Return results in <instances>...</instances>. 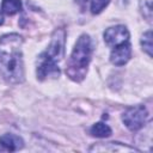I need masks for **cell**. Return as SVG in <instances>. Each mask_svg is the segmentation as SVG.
I'll use <instances>...</instances> for the list:
<instances>
[{
  "instance_id": "6da1fadb",
  "label": "cell",
  "mask_w": 153,
  "mask_h": 153,
  "mask_svg": "<svg viewBox=\"0 0 153 153\" xmlns=\"http://www.w3.org/2000/svg\"><path fill=\"white\" fill-rule=\"evenodd\" d=\"M22 43L23 39L17 33H7L0 38V73L12 84L24 80Z\"/></svg>"
},
{
  "instance_id": "7a4b0ae2",
  "label": "cell",
  "mask_w": 153,
  "mask_h": 153,
  "mask_svg": "<svg viewBox=\"0 0 153 153\" xmlns=\"http://www.w3.org/2000/svg\"><path fill=\"white\" fill-rule=\"evenodd\" d=\"M65 51V30L59 29L54 32L48 49L42 53L37 60V76L39 80L56 78L60 75L59 62Z\"/></svg>"
},
{
  "instance_id": "3957f363",
  "label": "cell",
  "mask_w": 153,
  "mask_h": 153,
  "mask_svg": "<svg viewBox=\"0 0 153 153\" xmlns=\"http://www.w3.org/2000/svg\"><path fill=\"white\" fill-rule=\"evenodd\" d=\"M92 55V42L88 35H81L75 47L71 54L68 66H67V75L74 81H81L87 72L88 63L91 61Z\"/></svg>"
},
{
  "instance_id": "277c9868",
  "label": "cell",
  "mask_w": 153,
  "mask_h": 153,
  "mask_svg": "<svg viewBox=\"0 0 153 153\" xmlns=\"http://www.w3.org/2000/svg\"><path fill=\"white\" fill-rule=\"evenodd\" d=\"M147 115V110L143 105H136L127 109L122 115V120L128 129H130L131 131H136L145 126Z\"/></svg>"
},
{
  "instance_id": "5b68a950",
  "label": "cell",
  "mask_w": 153,
  "mask_h": 153,
  "mask_svg": "<svg viewBox=\"0 0 153 153\" xmlns=\"http://www.w3.org/2000/svg\"><path fill=\"white\" fill-rule=\"evenodd\" d=\"M104 41L105 43L114 48L116 45L123 44L126 42H129V32L124 25H116L111 26L105 30L104 32Z\"/></svg>"
},
{
  "instance_id": "8992f818",
  "label": "cell",
  "mask_w": 153,
  "mask_h": 153,
  "mask_svg": "<svg viewBox=\"0 0 153 153\" xmlns=\"http://www.w3.org/2000/svg\"><path fill=\"white\" fill-rule=\"evenodd\" d=\"M131 55V47L129 42H126L123 44L114 47L111 54H110V61L116 66H123L126 65Z\"/></svg>"
},
{
  "instance_id": "52a82bcc",
  "label": "cell",
  "mask_w": 153,
  "mask_h": 153,
  "mask_svg": "<svg viewBox=\"0 0 153 153\" xmlns=\"http://www.w3.org/2000/svg\"><path fill=\"white\" fill-rule=\"evenodd\" d=\"M24 142L22 140V137H19L18 135L14 134H4L2 136H0V148L4 151H18L23 147Z\"/></svg>"
},
{
  "instance_id": "ba28073f",
  "label": "cell",
  "mask_w": 153,
  "mask_h": 153,
  "mask_svg": "<svg viewBox=\"0 0 153 153\" xmlns=\"http://www.w3.org/2000/svg\"><path fill=\"white\" fill-rule=\"evenodd\" d=\"M22 10V2L20 0H2L1 4V11L5 14L12 16Z\"/></svg>"
},
{
  "instance_id": "9c48e42d",
  "label": "cell",
  "mask_w": 153,
  "mask_h": 153,
  "mask_svg": "<svg viewBox=\"0 0 153 153\" xmlns=\"http://www.w3.org/2000/svg\"><path fill=\"white\" fill-rule=\"evenodd\" d=\"M90 133L92 136H96V137H108L111 134V129L108 124L103 122H98L91 127Z\"/></svg>"
},
{
  "instance_id": "30bf717a",
  "label": "cell",
  "mask_w": 153,
  "mask_h": 153,
  "mask_svg": "<svg viewBox=\"0 0 153 153\" xmlns=\"http://www.w3.org/2000/svg\"><path fill=\"white\" fill-rule=\"evenodd\" d=\"M141 44H142V48L143 50L149 55L152 56V32L151 31H147L142 38H141Z\"/></svg>"
},
{
  "instance_id": "8fae6325",
  "label": "cell",
  "mask_w": 153,
  "mask_h": 153,
  "mask_svg": "<svg viewBox=\"0 0 153 153\" xmlns=\"http://www.w3.org/2000/svg\"><path fill=\"white\" fill-rule=\"evenodd\" d=\"M110 0H92L91 1V12L97 14L99 12H102L109 4Z\"/></svg>"
},
{
  "instance_id": "7c38bea8",
  "label": "cell",
  "mask_w": 153,
  "mask_h": 153,
  "mask_svg": "<svg viewBox=\"0 0 153 153\" xmlns=\"http://www.w3.org/2000/svg\"><path fill=\"white\" fill-rule=\"evenodd\" d=\"M140 6L143 16L149 20L152 17V0H140Z\"/></svg>"
},
{
  "instance_id": "4fadbf2b",
  "label": "cell",
  "mask_w": 153,
  "mask_h": 153,
  "mask_svg": "<svg viewBox=\"0 0 153 153\" xmlns=\"http://www.w3.org/2000/svg\"><path fill=\"white\" fill-rule=\"evenodd\" d=\"M78 1L80 2V5H81V6H84V5H85V4H86L88 0H78Z\"/></svg>"
},
{
  "instance_id": "5bb4252c",
  "label": "cell",
  "mask_w": 153,
  "mask_h": 153,
  "mask_svg": "<svg viewBox=\"0 0 153 153\" xmlns=\"http://www.w3.org/2000/svg\"><path fill=\"white\" fill-rule=\"evenodd\" d=\"M2 22H4V18H2V16H1V14H0V25H1V24H2Z\"/></svg>"
}]
</instances>
